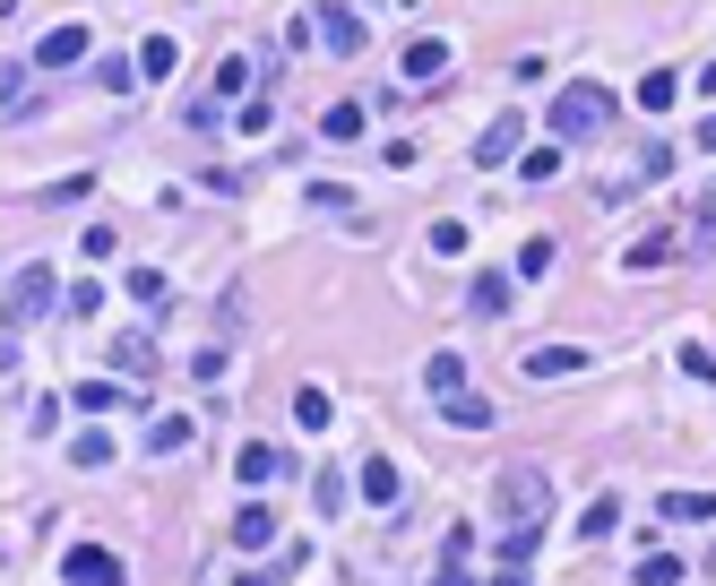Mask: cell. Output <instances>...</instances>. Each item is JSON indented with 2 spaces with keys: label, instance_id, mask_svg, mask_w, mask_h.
<instances>
[{
  "label": "cell",
  "instance_id": "obj_8",
  "mask_svg": "<svg viewBox=\"0 0 716 586\" xmlns=\"http://www.w3.org/2000/svg\"><path fill=\"white\" fill-rule=\"evenodd\" d=\"M35 61H44V70H70V61H87V26H44Z\"/></svg>",
  "mask_w": 716,
  "mask_h": 586
},
{
  "label": "cell",
  "instance_id": "obj_20",
  "mask_svg": "<svg viewBox=\"0 0 716 586\" xmlns=\"http://www.w3.org/2000/svg\"><path fill=\"white\" fill-rule=\"evenodd\" d=\"M441 423H449V432H483V423H492V406L467 388V397H449V406H441Z\"/></svg>",
  "mask_w": 716,
  "mask_h": 586
},
{
  "label": "cell",
  "instance_id": "obj_39",
  "mask_svg": "<svg viewBox=\"0 0 716 586\" xmlns=\"http://www.w3.org/2000/svg\"><path fill=\"white\" fill-rule=\"evenodd\" d=\"M708 570H716V552H708Z\"/></svg>",
  "mask_w": 716,
  "mask_h": 586
},
{
  "label": "cell",
  "instance_id": "obj_27",
  "mask_svg": "<svg viewBox=\"0 0 716 586\" xmlns=\"http://www.w3.org/2000/svg\"><path fill=\"white\" fill-rule=\"evenodd\" d=\"M518 173H527V182H553V173H561V147H527Z\"/></svg>",
  "mask_w": 716,
  "mask_h": 586
},
{
  "label": "cell",
  "instance_id": "obj_33",
  "mask_svg": "<svg viewBox=\"0 0 716 586\" xmlns=\"http://www.w3.org/2000/svg\"><path fill=\"white\" fill-rule=\"evenodd\" d=\"M639 104H647V113H665V104H674V78H665V70H656V78H639Z\"/></svg>",
  "mask_w": 716,
  "mask_h": 586
},
{
  "label": "cell",
  "instance_id": "obj_25",
  "mask_svg": "<svg viewBox=\"0 0 716 586\" xmlns=\"http://www.w3.org/2000/svg\"><path fill=\"white\" fill-rule=\"evenodd\" d=\"M320 129H329V138H362V104H355V96H346V104H329Z\"/></svg>",
  "mask_w": 716,
  "mask_h": 586
},
{
  "label": "cell",
  "instance_id": "obj_9",
  "mask_svg": "<svg viewBox=\"0 0 716 586\" xmlns=\"http://www.w3.org/2000/svg\"><path fill=\"white\" fill-rule=\"evenodd\" d=\"M441 70H449V43H441V35H415V43H406V78H415V87H441Z\"/></svg>",
  "mask_w": 716,
  "mask_h": 586
},
{
  "label": "cell",
  "instance_id": "obj_2",
  "mask_svg": "<svg viewBox=\"0 0 716 586\" xmlns=\"http://www.w3.org/2000/svg\"><path fill=\"white\" fill-rule=\"evenodd\" d=\"M604 121H613V96H604L596 78H570L553 96V138H604Z\"/></svg>",
  "mask_w": 716,
  "mask_h": 586
},
{
  "label": "cell",
  "instance_id": "obj_13",
  "mask_svg": "<svg viewBox=\"0 0 716 586\" xmlns=\"http://www.w3.org/2000/svg\"><path fill=\"white\" fill-rule=\"evenodd\" d=\"M467 311H476V320H492V311H509V285H501V267H483V276H467Z\"/></svg>",
  "mask_w": 716,
  "mask_h": 586
},
{
  "label": "cell",
  "instance_id": "obj_32",
  "mask_svg": "<svg viewBox=\"0 0 716 586\" xmlns=\"http://www.w3.org/2000/svg\"><path fill=\"white\" fill-rule=\"evenodd\" d=\"M268 121H276V113H268V96H250V104H242V113H234V129H242V138H259Z\"/></svg>",
  "mask_w": 716,
  "mask_h": 586
},
{
  "label": "cell",
  "instance_id": "obj_18",
  "mask_svg": "<svg viewBox=\"0 0 716 586\" xmlns=\"http://www.w3.org/2000/svg\"><path fill=\"white\" fill-rule=\"evenodd\" d=\"M173 61H182L173 35H147V43H138V78H173Z\"/></svg>",
  "mask_w": 716,
  "mask_h": 586
},
{
  "label": "cell",
  "instance_id": "obj_7",
  "mask_svg": "<svg viewBox=\"0 0 716 586\" xmlns=\"http://www.w3.org/2000/svg\"><path fill=\"white\" fill-rule=\"evenodd\" d=\"M518 147H527V121H518V113H501V121H492V129L476 138V164H509Z\"/></svg>",
  "mask_w": 716,
  "mask_h": 586
},
{
  "label": "cell",
  "instance_id": "obj_38",
  "mask_svg": "<svg viewBox=\"0 0 716 586\" xmlns=\"http://www.w3.org/2000/svg\"><path fill=\"white\" fill-rule=\"evenodd\" d=\"M234 586H268V578H234Z\"/></svg>",
  "mask_w": 716,
  "mask_h": 586
},
{
  "label": "cell",
  "instance_id": "obj_12",
  "mask_svg": "<svg viewBox=\"0 0 716 586\" xmlns=\"http://www.w3.org/2000/svg\"><path fill=\"white\" fill-rule=\"evenodd\" d=\"M138 449H147V458H173V449H190V414H156Z\"/></svg>",
  "mask_w": 716,
  "mask_h": 586
},
{
  "label": "cell",
  "instance_id": "obj_37",
  "mask_svg": "<svg viewBox=\"0 0 716 586\" xmlns=\"http://www.w3.org/2000/svg\"><path fill=\"white\" fill-rule=\"evenodd\" d=\"M432 586H476V570H441V578H432Z\"/></svg>",
  "mask_w": 716,
  "mask_h": 586
},
{
  "label": "cell",
  "instance_id": "obj_21",
  "mask_svg": "<svg viewBox=\"0 0 716 586\" xmlns=\"http://www.w3.org/2000/svg\"><path fill=\"white\" fill-rule=\"evenodd\" d=\"M527 561H535V535H501V586L527 578Z\"/></svg>",
  "mask_w": 716,
  "mask_h": 586
},
{
  "label": "cell",
  "instance_id": "obj_11",
  "mask_svg": "<svg viewBox=\"0 0 716 586\" xmlns=\"http://www.w3.org/2000/svg\"><path fill=\"white\" fill-rule=\"evenodd\" d=\"M570 371H588V353H579V346H535V353H527V379H570Z\"/></svg>",
  "mask_w": 716,
  "mask_h": 586
},
{
  "label": "cell",
  "instance_id": "obj_34",
  "mask_svg": "<svg viewBox=\"0 0 716 586\" xmlns=\"http://www.w3.org/2000/svg\"><path fill=\"white\" fill-rule=\"evenodd\" d=\"M544 267H553V241L535 234V241H527V250H518V276H544Z\"/></svg>",
  "mask_w": 716,
  "mask_h": 586
},
{
  "label": "cell",
  "instance_id": "obj_4",
  "mask_svg": "<svg viewBox=\"0 0 716 586\" xmlns=\"http://www.w3.org/2000/svg\"><path fill=\"white\" fill-rule=\"evenodd\" d=\"M61 586H121V552L113 544H78V552L61 561Z\"/></svg>",
  "mask_w": 716,
  "mask_h": 586
},
{
  "label": "cell",
  "instance_id": "obj_35",
  "mask_svg": "<svg viewBox=\"0 0 716 586\" xmlns=\"http://www.w3.org/2000/svg\"><path fill=\"white\" fill-rule=\"evenodd\" d=\"M682 371H691V379H716V353L708 346H682Z\"/></svg>",
  "mask_w": 716,
  "mask_h": 586
},
{
  "label": "cell",
  "instance_id": "obj_10",
  "mask_svg": "<svg viewBox=\"0 0 716 586\" xmlns=\"http://www.w3.org/2000/svg\"><path fill=\"white\" fill-rule=\"evenodd\" d=\"M423 397H432V406L467 397V362H458V353H432V362H423Z\"/></svg>",
  "mask_w": 716,
  "mask_h": 586
},
{
  "label": "cell",
  "instance_id": "obj_22",
  "mask_svg": "<svg viewBox=\"0 0 716 586\" xmlns=\"http://www.w3.org/2000/svg\"><path fill=\"white\" fill-rule=\"evenodd\" d=\"M294 423L303 432H329V388H294Z\"/></svg>",
  "mask_w": 716,
  "mask_h": 586
},
{
  "label": "cell",
  "instance_id": "obj_29",
  "mask_svg": "<svg viewBox=\"0 0 716 586\" xmlns=\"http://www.w3.org/2000/svg\"><path fill=\"white\" fill-rule=\"evenodd\" d=\"M458 250H467V225H458V216H441V225H432V259H458Z\"/></svg>",
  "mask_w": 716,
  "mask_h": 586
},
{
  "label": "cell",
  "instance_id": "obj_16",
  "mask_svg": "<svg viewBox=\"0 0 716 586\" xmlns=\"http://www.w3.org/2000/svg\"><path fill=\"white\" fill-rule=\"evenodd\" d=\"M665 518H674V526H700V518H708L716 526V491H665Z\"/></svg>",
  "mask_w": 716,
  "mask_h": 586
},
{
  "label": "cell",
  "instance_id": "obj_6",
  "mask_svg": "<svg viewBox=\"0 0 716 586\" xmlns=\"http://www.w3.org/2000/svg\"><path fill=\"white\" fill-rule=\"evenodd\" d=\"M320 43H329L337 61H362V17L355 9H320Z\"/></svg>",
  "mask_w": 716,
  "mask_h": 586
},
{
  "label": "cell",
  "instance_id": "obj_15",
  "mask_svg": "<svg viewBox=\"0 0 716 586\" xmlns=\"http://www.w3.org/2000/svg\"><path fill=\"white\" fill-rule=\"evenodd\" d=\"M362 500L371 509H397V466L388 458H362Z\"/></svg>",
  "mask_w": 716,
  "mask_h": 586
},
{
  "label": "cell",
  "instance_id": "obj_31",
  "mask_svg": "<svg viewBox=\"0 0 716 586\" xmlns=\"http://www.w3.org/2000/svg\"><path fill=\"white\" fill-rule=\"evenodd\" d=\"M242 78H250V70H242V61H217V96H208V104H217V113H225V96H242Z\"/></svg>",
  "mask_w": 716,
  "mask_h": 586
},
{
  "label": "cell",
  "instance_id": "obj_28",
  "mask_svg": "<svg viewBox=\"0 0 716 586\" xmlns=\"http://www.w3.org/2000/svg\"><path fill=\"white\" fill-rule=\"evenodd\" d=\"M70 466H113V440H104V432H87V440H70Z\"/></svg>",
  "mask_w": 716,
  "mask_h": 586
},
{
  "label": "cell",
  "instance_id": "obj_36",
  "mask_svg": "<svg viewBox=\"0 0 716 586\" xmlns=\"http://www.w3.org/2000/svg\"><path fill=\"white\" fill-rule=\"evenodd\" d=\"M691 87H700V96H708V104H716V61H708V70H700V78H691Z\"/></svg>",
  "mask_w": 716,
  "mask_h": 586
},
{
  "label": "cell",
  "instance_id": "obj_5",
  "mask_svg": "<svg viewBox=\"0 0 716 586\" xmlns=\"http://www.w3.org/2000/svg\"><path fill=\"white\" fill-rule=\"evenodd\" d=\"M234 544L242 552H268V544H276V509H268V500H242L234 509Z\"/></svg>",
  "mask_w": 716,
  "mask_h": 586
},
{
  "label": "cell",
  "instance_id": "obj_19",
  "mask_svg": "<svg viewBox=\"0 0 716 586\" xmlns=\"http://www.w3.org/2000/svg\"><path fill=\"white\" fill-rule=\"evenodd\" d=\"M121 285H129V302H138V311H164V302H173V285H164L156 267H129Z\"/></svg>",
  "mask_w": 716,
  "mask_h": 586
},
{
  "label": "cell",
  "instance_id": "obj_23",
  "mask_svg": "<svg viewBox=\"0 0 716 586\" xmlns=\"http://www.w3.org/2000/svg\"><path fill=\"white\" fill-rule=\"evenodd\" d=\"M70 406H78V414H104V406H121V388H113V379H78Z\"/></svg>",
  "mask_w": 716,
  "mask_h": 586
},
{
  "label": "cell",
  "instance_id": "obj_1",
  "mask_svg": "<svg viewBox=\"0 0 716 586\" xmlns=\"http://www.w3.org/2000/svg\"><path fill=\"white\" fill-rule=\"evenodd\" d=\"M501 518H509V535H544V518H553V474L544 466H501Z\"/></svg>",
  "mask_w": 716,
  "mask_h": 586
},
{
  "label": "cell",
  "instance_id": "obj_24",
  "mask_svg": "<svg viewBox=\"0 0 716 586\" xmlns=\"http://www.w3.org/2000/svg\"><path fill=\"white\" fill-rule=\"evenodd\" d=\"M639 586H682V552H647V561H639Z\"/></svg>",
  "mask_w": 716,
  "mask_h": 586
},
{
  "label": "cell",
  "instance_id": "obj_14",
  "mask_svg": "<svg viewBox=\"0 0 716 586\" xmlns=\"http://www.w3.org/2000/svg\"><path fill=\"white\" fill-rule=\"evenodd\" d=\"M113 362H121V379H147V371H156V337H147V328H129V337L113 346Z\"/></svg>",
  "mask_w": 716,
  "mask_h": 586
},
{
  "label": "cell",
  "instance_id": "obj_26",
  "mask_svg": "<svg viewBox=\"0 0 716 586\" xmlns=\"http://www.w3.org/2000/svg\"><path fill=\"white\" fill-rule=\"evenodd\" d=\"M234 474H242V483H268V474H276V449H259V440H250V449L234 458Z\"/></svg>",
  "mask_w": 716,
  "mask_h": 586
},
{
  "label": "cell",
  "instance_id": "obj_17",
  "mask_svg": "<svg viewBox=\"0 0 716 586\" xmlns=\"http://www.w3.org/2000/svg\"><path fill=\"white\" fill-rule=\"evenodd\" d=\"M613 526H621V491H596V500H588V518H579V535H588V544H604Z\"/></svg>",
  "mask_w": 716,
  "mask_h": 586
},
{
  "label": "cell",
  "instance_id": "obj_30",
  "mask_svg": "<svg viewBox=\"0 0 716 586\" xmlns=\"http://www.w3.org/2000/svg\"><path fill=\"white\" fill-rule=\"evenodd\" d=\"M311 500H320V518H337V509H346V474H320V483H311Z\"/></svg>",
  "mask_w": 716,
  "mask_h": 586
},
{
  "label": "cell",
  "instance_id": "obj_3",
  "mask_svg": "<svg viewBox=\"0 0 716 586\" xmlns=\"http://www.w3.org/2000/svg\"><path fill=\"white\" fill-rule=\"evenodd\" d=\"M44 311H52V267H44V259H26V267L9 276V328L44 320Z\"/></svg>",
  "mask_w": 716,
  "mask_h": 586
}]
</instances>
